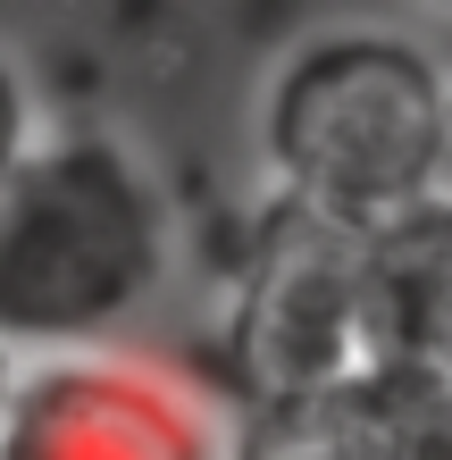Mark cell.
I'll list each match as a JSON object with an SVG mask.
<instances>
[{"instance_id":"obj_1","label":"cell","mask_w":452,"mask_h":460,"mask_svg":"<svg viewBox=\"0 0 452 460\" xmlns=\"http://www.w3.org/2000/svg\"><path fill=\"white\" fill-rule=\"evenodd\" d=\"M444 93L452 84L428 50L377 25L294 42L260 93V151L285 209L352 243H377L436 209Z\"/></svg>"},{"instance_id":"obj_2","label":"cell","mask_w":452,"mask_h":460,"mask_svg":"<svg viewBox=\"0 0 452 460\" xmlns=\"http://www.w3.org/2000/svg\"><path fill=\"white\" fill-rule=\"evenodd\" d=\"M168 277V201L110 134H50L0 184V351L67 360Z\"/></svg>"},{"instance_id":"obj_3","label":"cell","mask_w":452,"mask_h":460,"mask_svg":"<svg viewBox=\"0 0 452 460\" xmlns=\"http://www.w3.org/2000/svg\"><path fill=\"white\" fill-rule=\"evenodd\" d=\"M360 260L368 243L277 209L252 252L244 285V351H252V402H294L360 368Z\"/></svg>"},{"instance_id":"obj_4","label":"cell","mask_w":452,"mask_h":460,"mask_svg":"<svg viewBox=\"0 0 452 460\" xmlns=\"http://www.w3.org/2000/svg\"><path fill=\"white\" fill-rule=\"evenodd\" d=\"M0 460H218V436L159 368L67 351L17 368Z\"/></svg>"},{"instance_id":"obj_5","label":"cell","mask_w":452,"mask_h":460,"mask_svg":"<svg viewBox=\"0 0 452 460\" xmlns=\"http://www.w3.org/2000/svg\"><path fill=\"white\" fill-rule=\"evenodd\" d=\"M25 151H34V84H25V67L0 50V184L25 168Z\"/></svg>"},{"instance_id":"obj_6","label":"cell","mask_w":452,"mask_h":460,"mask_svg":"<svg viewBox=\"0 0 452 460\" xmlns=\"http://www.w3.org/2000/svg\"><path fill=\"white\" fill-rule=\"evenodd\" d=\"M436 209L452 218V93H444V151H436Z\"/></svg>"},{"instance_id":"obj_7","label":"cell","mask_w":452,"mask_h":460,"mask_svg":"<svg viewBox=\"0 0 452 460\" xmlns=\"http://www.w3.org/2000/svg\"><path fill=\"white\" fill-rule=\"evenodd\" d=\"M9 394H17V360L0 351V419H9Z\"/></svg>"}]
</instances>
